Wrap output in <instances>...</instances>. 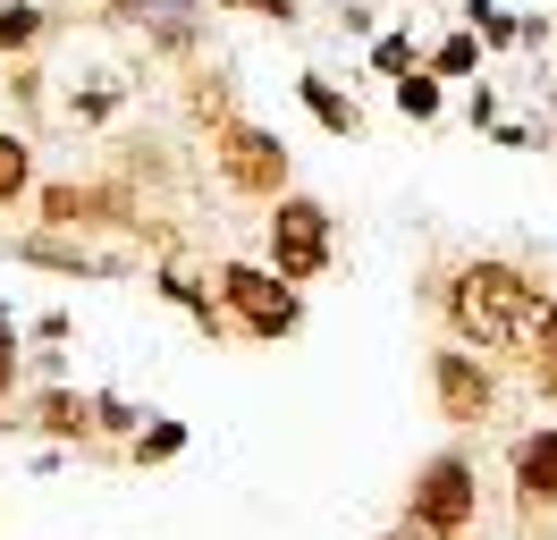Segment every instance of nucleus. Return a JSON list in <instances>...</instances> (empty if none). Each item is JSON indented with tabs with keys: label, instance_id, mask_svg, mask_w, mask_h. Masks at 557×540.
<instances>
[{
	"label": "nucleus",
	"instance_id": "1",
	"mask_svg": "<svg viewBox=\"0 0 557 540\" xmlns=\"http://www.w3.org/2000/svg\"><path fill=\"white\" fill-rule=\"evenodd\" d=\"M440 312H448L456 346L516 355V346H532V330H541V287H532V270L482 254V262H465L448 287H440Z\"/></svg>",
	"mask_w": 557,
	"mask_h": 540
},
{
	"label": "nucleus",
	"instance_id": "2",
	"mask_svg": "<svg viewBox=\"0 0 557 540\" xmlns=\"http://www.w3.org/2000/svg\"><path fill=\"white\" fill-rule=\"evenodd\" d=\"M211 296H220V312H228V330H237V338L278 346V338L305 330V287H287L271 262H220V270H211Z\"/></svg>",
	"mask_w": 557,
	"mask_h": 540
},
{
	"label": "nucleus",
	"instance_id": "3",
	"mask_svg": "<svg viewBox=\"0 0 557 540\" xmlns=\"http://www.w3.org/2000/svg\"><path fill=\"white\" fill-rule=\"evenodd\" d=\"M406 524L431 540H465L482 524V472L465 447H440V456H422L414 481H406Z\"/></svg>",
	"mask_w": 557,
	"mask_h": 540
},
{
	"label": "nucleus",
	"instance_id": "4",
	"mask_svg": "<svg viewBox=\"0 0 557 540\" xmlns=\"http://www.w3.org/2000/svg\"><path fill=\"white\" fill-rule=\"evenodd\" d=\"M211 169H220V186H228V195H245V202H278V195H287V177H296V161H287L278 127H253V119L211 127Z\"/></svg>",
	"mask_w": 557,
	"mask_h": 540
},
{
	"label": "nucleus",
	"instance_id": "5",
	"mask_svg": "<svg viewBox=\"0 0 557 540\" xmlns=\"http://www.w3.org/2000/svg\"><path fill=\"white\" fill-rule=\"evenodd\" d=\"M338 262V229H330V202L321 195H287L271 202V270L287 279V287H313L321 270Z\"/></svg>",
	"mask_w": 557,
	"mask_h": 540
},
{
	"label": "nucleus",
	"instance_id": "6",
	"mask_svg": "<svg viewBox=\"0 0 557 540\" xmlns=\"http://www.w3.org/2000/svg\"><path fill=\"white\" fill-rule=\"evenodd\" d=\"M431 405H440V422H456V431H482L490 414H498L490 355H473V346H440V355H431Z\"/></svg>",
	"mask_w": 557,
	"mask_h": 540
},
{
	"label": "nucleus",
	"instance_id": "7",
	"mask_svg": "<svg viewBox=\"0 0 557 540\" xmlns=\"http://www.w3.org/2000/svg\"><path fill=\"white\" fill-rule=\"evenodd\" d=\"M507 472H516V506L523 515H549L557 506V422L523 431L516 447H507Z\"/></svg>",
	"mask_w": 557,
	"mask_h": 540
},
{
	"label": "nucleus",
	"instance_id": "8",
	"mask_svg": "<svg viewBox=\"0 0 557 540\" xmlns=\"http://www.w3.org/2000/svg\"><path fill=\"white\" fill-rule=\"evenodd\" d=\"M17 262H35V270H69V279H119V254H94V245H69L60 229H35V236H17Z\"/></svg>",
	"mask_w": 557,
	"mask_h": 540
},
{
	"label": "nucleus",
	"instance_id": "9",
	"mask_svg": "<svg viewBox=\"0 0 557 540\" xmlns=\"http://www.w3.org/2000/svg\"><path fill=\"white\" fill-rule=\"evenodd\" d=\"M26 422H35L42 439H60V447H94V397H76V389H42L35 405H26Z\"/></svg>",
	"mask_w": 557,
	"mask_h": 540
},
{
	"label": "nucleus",
	"instance_id": "10",
	"mask_svg": "<svg viewBox=\"0 0 557 540\" xmlns=\"http://www.w3.org/2000/svg\"><path fill=\"white\" fill-rule=\"evenodd\" d=\"M152 287H161V296H170V304H177V312H186V321H195L203 338H237V330H228V312H220V296H211L195 270L161 262V270H152Z\"/></svg>",
	"mask_w": 557,
	"mask_h": 540
},
{
	"label": "nucleus",
	"instance_id": "11",
	"mask_svg": "<svg viewBox=\"0 0 557 540\" xmlns=\"http://www.w3.org/2000/svg\"><path fill=\"white\" fill-rule=\"evenodd\" d=\"M296 101L321 119V135H347V144L363 135V110H355V94H347V85H330L321 68H305V76H296Z\"/></svg>",
	"mask_w": 557,
	"mask_h": 540
},
{
	"label": "nucleus",
	"instance_id": "12",
	"mask_svg": "<svg viewBox=\"0 0 557 540\" xmlns=\"http://www.w3.org/2000/svg\"><path fill=\"white\" fill-rule=\"evenodd\" d=\"M42 34H51V9H42V0H0V60H26Z\"/></svg>",
	"mask_w": 557,
	"mask_h": 540
},
{
	"label": "nucleus",
	"instance_id": "13",
	"mask_svg": "<svg viewBox=\"0 0 557 540\" xmlns=\"http://www.w3.org/2000/svg\"><path fill=\"white\" fill-rule=\"evenodd\" d=\"M26 195H35V144L17 127H0V211H17Z\"/></svg>",
	"mask_w": 557,
	"mask_h": 540
},
{
	"label": "nucleus",
	"instance_id": "14",
	"mask_svg": "<svg viewBox=\"0 0 557 540\" xmlns=\"http://www.w3.org/2000/svg\"><path fill=\"white\" fill-rule=\"evenodd\" d=\"M431 76H440V85H456V76H482V34L473 26H456V34H440V42H431Z\"/></svg>",
	"mask_w": 557,
	"mask_h": 540
},
{
	"label": "nucleus",
	"instance_id": "15",
	"mask_svg": "<svg viewBox=\"0 0 557 540\" xmlns=\"http://www.w3.org/2000/svg\"><path fill=\"white\" fill-rule=\"evenodd\" d=\"M170 456H186V422H170V414L127 439V465H170Z\"/></svg>",
	"mask_w": 557,
	"mask_h": 540
},
{
	"label": "nucleus",
	"instance_id": "16",
	"mask_svg": "<svg viewBox=\"0 0 557 540\" xmlns=\"http://www.w3.org/2000/svg\"><path fill=\"white\" fill-rule=\"evenodd\" d=\"M397 110H406L414 127H431V119H440V76H431V68H406V76H397Z\"/></svg>",
	"mask_w": 557,
	"mask_h": 540
},
{
	"label": "nucleus",
	"instance_id": "17",
	"mask_svg": "<svg viewBox=\"0 0 557 540\" xmlns=\"http://www.w3.org/2000/svg\"><path fill=\"white\" fill-rule=\"evenodd\" d=\"M17 371H26V330H17V312L0 304V414L17 397Z\"/></svg>",
	"mask_w": 557,
	"mask_h": 540
},
{
	"label": "nucleus",
	"instance_id": "18",
	"mask_svg": "<svg viewBox=\"0 0 557 540\" xmlns=\"http://www.w3.org/2000/svg\"><path fill=\"white\" fill-rule=\"evenodd\" d=\"M372 68H381L388 85L406 76V68H422V51H414V34H372Z\"/></svg>",
	"mask_w": 557,
	"mask_h": 540
},
{
	"label": "nucleus",
	"instance_id": "19",
	"mask_svg": "<svg viewBox=\"0 0 557 540\" xmlns=\"http://www.w3.org/2000/svg\"><path fill=\"white\" fill-rule=\"evenodd\" d=\"M94 431H102V439H136L144 414H136L127 397H94Z\"/></svg>",
	"mask_w": 557,
	"mask_h": 540
},
{
	"label": "nucleus",
	"instance_id": "20",
	"mask_svg": "<svg viewBox=\"0 0 557 540\" xmlns=\"http://www.w3.org/2000/svg\"><path fill=\"white\" fill-rule=\"evenodd\" d=\"M69 110H76V119H85V127H102L110 110H119V85H85V94H76Z\"/></svg>",
	"mask_w": 557,
	"mask_h": 540
},
{
	"label": "nucleus",
	"instance_id": "21",
	"mask_svg": "<svg viewBox=\"0 0 557 540\" xmlns=\"http://www.w3.org/2000/svg\"><path fill=\"white\" fill-rule=\"evenodd\" d=\"M532 389L557 405V338H549V346H532Z\"/></svg>",
	"mask_w": 557,
	"mask_h": 540
},
{
	"label": "nucleus",
	"instance_id": "22",
	"mask_svg": "<svg viewBox=\"0 0 557 540\" xmlns=\"http://www.w3.org/2000/svg\"><path fill=\"white\" fill-rule=\"evenodd\" d=\"M465 119H473V127H498V94H490V85H473V101H465Z\"/></svg>",
	"mask_w": 557,
	"mask_h": 540
},
{
	"label": "nucleus",
	"instance_id": "23",
	"mask_svg": "<svg viewBox=\"0 0 557 540\" xmlns=\"http://www.w3.org/2000/svg\"><path fill=\"white\" fill-rule=\"evenodd\" d=\"M245 17H271V26H296V0H245Z\"/></svg>",
	"mask_w": 557,
	"mask_h": 540
},
{
	"label": "nucleus",
	"instance_id": "24",
	"mask_svg": "<svg viewBox=\"0 0 557 540\" xmlns=\"http://www.w3.org/2000/svg\"><path fill=\"white\" fill-rule=\"evenodd\" d=\"M381 540H431V532H414V524H397V532H381Z\"/></svg>",
	"mask_w": 557,
	"mask_h": 540
}]
</instances>
